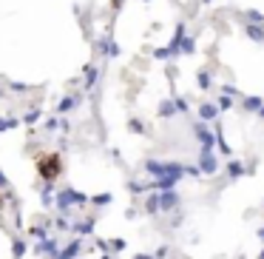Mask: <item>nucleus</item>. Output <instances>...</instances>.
I'll return each mask as SVG.
<instances>
[{"instance_id":"obj_1","label":"nucleus","mask_w":264,"mask_h":259,"mask_svg":"<svg viewBox=\"0 0 264 259\" xmlns=\"http://www.w3.org/2000/svg\"><path fill=\"white\" fill-rule=\"evenodd\" d=\"M34 166H37V174H40L46 182H54V180L60 177V171H63L60 154H37Z\"/></svg>"},{"instance_id":"obj_2","label":"nucleus","mask_w":264,"mask_h":259,"mask_svg":"<svg viewBox=\"0 0 264 259\" xmlns=\"http://www.w3.org/2000/svg\"><path fill=\"white\" fill-rule=\"evenodd\" d=\"M244 31H247V35L253 37L256 43H264V31H261V29H256L253 23H244Z\"/></svg>"}]
</instances>
